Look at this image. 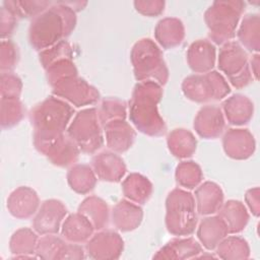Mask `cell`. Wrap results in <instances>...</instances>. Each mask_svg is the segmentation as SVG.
<instances>
[{"instance_id": "obj_6", "label": "cell", "mask_w": 260, "mask_h": 260, "mask_svg": "<svg viewBox=\"0 0 260 260\" xmlns=\"http://www.w3.org/2000/svg\"><path fill=\"white\" fill-rule=\"evenodd\" d=\"M130 61L137 81L153 80L161 86L168 82L169 69L159 46L153 40H138L131 49Z\"/></svg>"}, {"instance_id": "obj_15", "label": "cell", "mask_w": 260, "mask_h": 260, "mask_svg": "<svg viewBox=\"0 0 260 260\" xmlns=\"http://www.w3.org/2000/svg\"><path fill=\"white\" fill-rule=\"evenodd\" d=\"M40 205L38 193L28 186H19L14 189L6 201L8 212L18 219L34 217Z\"/></svg>"}, {"instance_id": "obj_36", "label": "cell", "mask_w": 260, "mask_h": 260, "mask_svg": "<svg viewBox=\"0 0 260 260\" xmlns=\"http://www.w3.org/2000/svg\"><path fill=\"white\" fill-rule=\"evenodd\" d=\"M53 2L45 0H5L2 5L11 9L20 18H35L47 10Z\"/></svg>"}, {"instance_id": "obj_27", "label": "cell", "mask_w": 260, "mask_h": 260, "mask_svg": "<svg viewBox=\"0 0 260 260\" xmlns=\"http://www.w3.org/2000/svg\"><path fill=\"white\" fill-rule=\"evenodd\" d=\"M217 215L225 223L229 235L239 234L244 231L250 219V214L245 204L239 200L233 199L222 203L217 211Z\"/></svg>"}, {"instance_id": "obj_14", "label": "cell", "mask_w": 260, "mask_h": 260, "mask_svg": "<svg viewBox=\"0 0 260 260\" xmlns=\"http://www.w3.org/2000/svg\"><path fill=\"white\" fill-rule=\"evenodd\" d=\"M193 127L195 132L204 139L219 137L225 127V119L221 108L216 105L202 107L194 118Z\"/></svg>"}, {"instance_id": "obj_5", "label": "cell", "mask_w": 260, "mask_h": 260, "mask_svg": "<svg viewBox=\"0 0 260 260\" xmlns=\"http://www.w3.org/2000/svg\"><path fill=\"white\" fill-rule=\"evenodd\" d=\"M165 223L176 237L191 236L198 224V213L192 193L183 188L173 189L166 199Z\"/></svg>"}, {"instance_id": "obj_1", "label": "cell", "mask_w": 260, "mask_h": 260, "mask_svg": "<svg viewBox=\"0 0 260 260\" xmlns=\"http://www.w3.org/2000/svg\"><path fill=\"white\" fill-rule=\"evenodd\" d=\"M76 12L65 1H56L31 19L28 27V42L36 51H44L65 40L74 30Z\"/></svg>"}, {"instance_id": "obj_43", "label": "cell", "mask_w": 260, "mask_h": 260, "mask_svg": "<svg viewBox=\"0 0 260 260\" xmlns=\"http://www.w3.org/2000/svg\"><path fill=\"white\" fill-rule=\"evenodd\" d=\"M1 98L19 99L22 91V81L13 72H1Z\"/></svg>"}, {"instance_id": "obj_35", "label": "cell", "mask_w": 260, "mask_h": 260, "mask_svg": "<svg viewBox=\"0 0 260 260\" xmlns=\"http://www.w3.org/2000/svg\"><path fill=\"white\" fill-rule=\"evenodd\" d=\"M175 178L181 188L192 190L201 184L203 173L197 162L193 160H183L176 167Z\"/></svg>"}, {"instance_id": "obj_38", "label": "cell", "mask_w": 260, "mask_h": 260, "mask_svg": "<svg viewBox=\"0 0 260 260\" xmlns=\"http://www.w3.org/2000/svg\"><path fill=\"white\" fill-rule=\"evenodd\" d=\"M128 106L125 101L117 99V98H106L102 101L100 108L98 110L99 118L102 125L106 123L117 120V119H124L126 120Z\"/></svg>"}, {"instance_id": "obj_22", "label": "cell", "mask_w": 260, "mask_h": 260, "mask_svg": "<svg viewBox=\"0 0 260 260\" xmlns=\"http://www.w3.org/2000/svg\"><path fill=\"white\" fill-rule=\"evenodd\" d=\"M194 198L197 213L206 216L217 213L223 203L224 195L219 185L206 181L196 187Z\"/></svg>"}, {"instance_id": "obj_9", "label": "cell", "mask_w": 260, "mask_h": 260, "mask_svg": "<svg viewBox=\"0 0 260 260\" xmlns=\"http://www.w3.org/2000/svg\"><path fill=\"white\" fill-rule=\"evenodd\" d=\"M32 140L36 149L60 168L73 166L81 152L66 132L52 136L32 135Z\"/></svg>"}, {"instance_id": "obj_40", "label": "cell", "mask_w": 260, "mask_h": 260, "mask_svg": "<svg viewBox=\"0 0 260 260\" xmlns=\"http://www.w3.org/2000/svg\"><path fill=\"white\" fill-rule=\"evenodd\" d=\"M45 71L48 83L51 86L62 79L78 75V71L73 62V58L61 59L50 65L47 69H45Z\"/></svg>"}, {"instance_id": "obj_25", "label": "cell", "mask_w": 260, "mask_h": 260, "mask_svg": "<svg viewBox=\"0 0 260 260\" xmlns=\"http://www.w3.org/2000/svg\"><path fill=\"white\" fill-rule=\"evenodd\" d=\"M94 228L87 217L80 212L67 215L61 226V236L70 243L85 244L94 234Z\"/></svg>"}, {"instance_id": "obj_16", "label": "cell", "mask_w": 260, "mask_h": 260, "mask_svg": "<svg viewBox=\"0 0 260 260\" xmlns=\"http://www.w3.org/2000/svg\"><path fill=\"white\" fill-rule=\"evenodd\" d=\"M103 130L107 147L117 153L127 151L136 137L134 127L124 119L112 120L106 123L103 125Z\"/></svg>"}, {"instance_id": "obj_41", "label": "cell", "mask_w": 260, "mask_h": 260, "mask_svg": "<svg viewBox=\"0 0 260 260\" xmlns=\"http://www.w3.org/2000/svg\"><path fill=\"white\" fill-rule=\"evenodd\" d=\"M65 58H73V49L66 40L41 51L39 54V60L44 69H47L53 63Z\"/></svg>"}, {"instance_id": "obj_37", "label": "cell", "mask_w": 260, "mask_h": 260, "mask_svg": "<svg viewBox=\"0 0 260 260\" xmlns=\"http://www.w3.org/2000/svg\"><path fill=\"white\" fill-rule=\"evenodd\" d=\"M0 124L3 129L16 126L25 115V108L19 99L1 98Z\"/></svg>"}, {"instance_id": "obj_18", "label": "cell", "mask_w": 260, "mask_h": 260, "mask_svg": "<svg viewBox=\"0 0 260 260\" xmlns=\"http://www.w3.org/2000/svg\"><path fill=\"white\" fill-rule=\"evenodd\" d=\"M219 71L226 76V80L243 72L249 66L246 50L237 42L230 41L219 49L217 56Z\"/></svg>"}, {"instance_id": "obj_19", "label": "cell", "mask_w": 260, "mask_h": 260, "mask_svg": "<svg viewBox=\"0 0 260 260\" xmlns=\"http://www.w3.org/2000/svg\"><path fill=\"white\" fill-rule=\"evenodd\" d=\"M187 63L189 68L197 73H206L213 69L216 63V48L208 40L194 41L188 48Z\"/></svg>"}, {"instance_id": "obj_4", "label": "cell", "mask_w": 260, "mask_h": 260, "mask_svg": "<svg viewBox=\"0 0 260 260\" xmlns=\"http://www.w3.org/2000/svg\"><path fill=\"white\" fill-rule=\"evenodd\" d=\"M245 8L246 3L240 0H216L212 2L204 12V21L211 43L223 45L235 38Z\"/></svg>"}, {"instance_id": "obj_48", "label": "cell", "mask_w": 260, "mask_h": 260, "mask_svg": "<svg viewBox=\"0 0 260 260\" xmlns=\"http://www.w3.org/2000/svg\"><path fill=\"white\" fill-rule=\"evenodd\" d=\"M259 63H260L259 54L256 53L249 60V66H250L251 72H252L255 80H258V78H259Z\"/></svg>"}, {"instance_id": "obj_32", "label": "cell", "mask_w": 260, "mask_h": 260, "mask_svg": "<svg viewBox=\"0 0 260 260\" xmlns=\"http://www.w3.org/2000/svg\"><path fill=\"white\" fill-rule=\"evenodd\" d=\"M237 37L240 45L254 54L260 50V17L258 13L246 14L238 28Z\"/></svg>"}, {"instance_id": "obj_3", "label": "cell", "mask_w": 260, "mask_h": 260, "mask_svg": "<svg viewBox=\"0 0 260 260\" xmlns=\"http://www.w3.org/2000/svg\"><path fill=\"white\" fill-rule=\"evenodd\" d=\"M74 115V108L70 104L50 95L37 104L28 114L32 135L52 136L65 133Z\"/></svg>"}, {"instance_id": "obj_30", "label": "cell", "mask_w": 260, "mask_h": 260, "mask_svg": "<svg viewBox=\"0 0 260 260\" xmlns=\"http://www.w3.org/2000/svg\"><path fill=\"white\" fill-rule=\"evenodd\" d=\"M77 211L89 219L95 231H101L108 226L110 210L104 199L94 195L87 196L81 201Z\"/></svg>"}, {"instance_id": "obj_24", "label": "cell", "mask_w": 260, "mask_h": 260, "mask_svg": "<svg viewBox=\"0 0 260 260\" xmlns=\"http://www.w3.org/2000/svg\"><path fill=\"white\" fill-rule=\"evenodd\" d=\"M225 121L234 126L248 124L254 114V104L246 95L235 93L226 98L221 107Z\"/></svg>"}, {"instance_id": "obj_46", "label": "cell", "mask_w": 260, "mask_h": 260, "mask_svg": "<svg viewBox=\"0 0 260 260\" xmlns=\"http://www.w3.org/2000/svg\"><path fill=\"white\" fill-rule=\"evenodd\" d=\"M85 249L80 244L65 242L57 260H80L85 258Z\"/></svg>"}, {"instance_id": "obj_2", "label": "cell", "mask_w": 260, "mask_h": 260, "mask_svg": "<svg viewBox=\"0 0 260 260\" xmlns=\"http://www.w3.org/2000/svg\"><path fill=\"white\" fill-rule=\"evenodd\" d=\"M162 93V86L153 80L138 81L133 88L128 104L129 120L147 136L159 137L167 132V125L158 111Z\"/></svg>"}, {"instance_id": "obj_29", "label": "cell", "mask_w": 260, "mask_h": 260, "mask_svg": "<svg viewBox=\"0 0 260 260\" xmlns=\"http://www.w3.org/2000/svg\"><path fill=\"white\" fill-rule=\"evenodd\" d=\"M122 192L126 199L142 205L151 197L153 185L145 176L131 173L122 182Z\"/></svg>"}, {"instance_id": "obj_23", "label": "cell", "mask_w": 260, "mask_h": 260, "mask_svg": "<svg viewBox=\"0 0 260 260\" xmlns=\"http://www.w3.org/2000/svg\"><path fill=\"white\" fill-rule=\"evenodd\" d=\"M196 235L201 246L212 251L229 235V231L223 220L217 214H212L206 215L197 224Z\"/></svg>"}, {"instance_id": "obj_26", "label": "cell", "mask_w": 260, "mask_h": 260, "mask_svg": "<svg viewBox=\"0 0 260 260\" xmlns=\"http://www.w3.org/2000/svg\"><path fill=\"white\" fill-rule=\"evenodd\" d=\"M154 38L164 49H174L183 43L185 26L177 17H165L156 23Z\"/></svg>"}, {"instance_id": "obj_31", "label": "cell", "mask_w": 260, "mask_h": 260, "mask_svg": "<svg viewBox=\"0 0 260 260\" xmlns=\"http://www.w3.org/2000/svg\"><path fill=\"white\" fill-rule=\"evenodd\" d=\"M167 145L175 157L185 159L195 153L197 139L191 131L185 128H176L168 134Z\"/></svg>"}, {"instance_id": "obj_8", "label": "cell", "mask_w": 260, "mask_h": 260, "mask_svg": "<svg viewBox=\"0 0 260 260\" xmlns=\"http://www.w3.org/2000/svg\"><path fill=\"white\" fill-rule=\"evenodd\" d=\"M181 87L188 100L199 104L223 100L231 92L225 77L215 70L189 75L184 78Z\"/></svg>"}, {"instance_id": "obj_20", "label": "cell", "mask_w": 260, "mask_h": 260, "mask_svg": "<svg viewBox=\"0 0 260 260\" xmlns=\"http://www.w3.org/2000/svg\"><path fill=\"white\" fill-rule=\"evenodd\" d=\"M203 253V247L192 237H177L169 241L153 255V259H193Z\"/></svg>"}, {"instance_id": "obj_12", "label": "cell", "mask_w": 260, "mask_h": 260, "mask_svg": "<svg viewBox=\"0 0 260 260\" xmlns=\"http://www.w3.org/2000/svg\"><path fill=\"white\" fill-rule=\"evenodd\" d=\"M67 216V207L58 199L43 201L32 217V229L40 235L58 234Z\"/></svg>"}, {"instance_id": "obj_7", "label": "cell", "mask_w": 260, "mask_h": 260, "mask_svg": "<svg viewBox=\"0 0 260 260\" xmlns=\"http://www.w3.org/2000/svg\"><path fill=\"white\" fill-rule=\"evenodd\" d=\"M66 133L85 154H94L105 143L103 125L95 108H84L77 112Z\"/></svg>"}, {"instance_id": "obj_13", "label": "cell", "mask_w": 260, "mask_h": 260, "mask_svg": "<svg viewBox=\"0 0 260 260\" xmlns=\"http://www.w3.org/2000/svg\"><path fill=\"white\" fill-rule=\"evenodd\" d=\"M222 148L229 157L244 160L254 154L256 141L248 129L230 128L222 136Z\"/></svg>"}, {"instance_id": "obj_21", "label": "cell", "mask_w": 260, "mask_h": 260, "mask_svg": "<svg viewBox=\"0 0 260 260\" xmlns=\"http://www.w3.org/2000/svg\"><path fill=\"white\" fill-rule=\"evenodd\" d=\"M112 223L116 230L127 233L136 230L143 218L141 206L128 199L120 200L112 209Z\"/></svg>"}, {"instance_id": "obj_42", "label": "cell", "mask_w": 260, "mask_h": 260, "mask_svg": "<svg viewBox=\"0 0 260 260\" xmlns=\"http://www.w3.org/2000/svg\"><path fill=\"white\" fill-rule=\"evenodd\" d=\"M19 59V51L15 43L9 39L1 41L0 70L1 72H12Z\"/></svg>"}, {"instance_id": "obj_33", "label": "cell", "mask_w": 260, "mask_h": 260, "mask_svg": "<svg viewBox=\"0 0 260 260\" xmlns=\"http://www.w3.org/2000/svg\"><path fill=\"white\" fill-rule=\"evenodd\" d=\"M67 182L74 192L84 195L94 189L98 177L90 165L74 164L67 172Z\"/></svg>"}, {"instance_id": "obj_34", "label": "cell", "mask_w": 260, "mask_h": 260, "mask_svg": "<svg viewBox=\"0 0 260 260\" xmlns=\"http://www.w3.org/2000/svg\"><path fill=\"white\" fill-rule=\"evenodd\" d=\"M216 257L224 260H244L250 257L248 242L239 236H226L214 249Z\"/></svg>"}, {"instance_id": "obj_10", "label": "cell", "mask_w": 260, "mask_h": 260, "mask_svg": "<svg viewBox=\"0 0 260 260\" xmlns=\"http://www.w3.org/2000/svg\"><path fill=\"white\" fill-rule=\"evenodd\" d=\"M51 87L53 95L76 108L93 105L101 99L100 91L79 75L62 79Z\"/></svg>"}, {"instance_id": "obj_28", "label": "cell", "mask_w": 260, "mask_h": 260, "mask_svg": "<svg viewBox=\"0 0 260 260\" xmlns=\"http://www.w3.org/2000/svg\"><path fill=\"white\" fill-rule=\"evenodd\" d=\"M40 235L29 228L16 230L9 240V250L16 259L38 258L36 256L37 244Z\"/></svg>"}, {"instance_id": "obj_17", "label": "cell", "mask_w": 260, "mask_h": 260, "mask_svg": "<svg viewBox=\"0 0 260 260\" xmlns=\"http://www.w3.org/2000/svg\"><path fill=\"white\" fill-rule=\"evenodd\" d=\"M99 180L104 182H120L127 171L126 165L119 153L112 150L95 153L90 164Z\"/></svg>"}, {"instance_id": "obj_47", "label": "cell", "mask_w": 260, "mask_h": 260, "mask_svg": "<svg viewBox=\"0 0 260 260\" xmlns=\"http://www.w3.org/2000/svg\"><path fill=\"white\" fill-rule=\"evenodd\" d=\"M245 202L249 211L256 217L260 214V194L259 187L250 188L245 194Z\"/></svg>"}, {"instance_id": "obj_45", "label": "cell", "mask_w": 260, "mask_h": 260, "mask_svg": "<svg viewBox=\"0 0 260 260\" xmlns=\"http://www.w3.org/2000/svg\"><path fill=\"white\" fill-rule=\"evenodd\" d=\"M133 4L137 12L149 17L160 15L166 6V2L161 0H136Z\"/></svg>"}, {"instance_id": "obj_39", "label": "cell", "mask_w": 260, "mask_h": 260, "mask_svg": "<svg viewBox=\"0 0 260 260\" xmlns=\"http://www.w3.org/2000/svg\"><path fill=\"white\" fill-rule=\"evenodd\" d=\"M66 240L58 234H50V235H42L39 238L36 256L45 260H57V257L64 246Z\"/></svg>"}, {"instance_id": "obj_11", "label": "cell", "mask_w": 260, "mask_h": 260, "mask_svg": "<svg viewBox=\"0 0 260 260\" xmlns=\"http://www.w3.org/2000/svg\"><path fill=\"white\" fill-rule=\"evenodd\" d=\"M85 253L95 260L118 259L124 250V241L120 234L112 230H101L85 243Z\"/></svg>"}, {"instance_id": "obj_44", "label": "cell", "mask_w": 260, "mask_h": 260, "mask_svg": "<svg viewBox=\"0 0 260 260\" xmlns=\"http://www.w3.org/2000/svg\"><path fill=\"white\" fill-rule=\"evenodd\" d=\"M18 17L9 8L1 5L0 8V35L2 40L9 38L15 30L18 22Z\"/></svg>"}]
</instances>
